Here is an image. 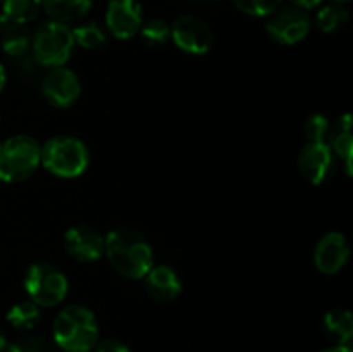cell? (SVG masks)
<instances>
[{"label":"cell","mask_w":353,"mask_h":352,"mask_svg":"<svg viewBox=\"0 0 353 352\" xmlns=\"http://www.w3.org/2000/svg\"><path fill=\"white\" fill-rule=\"evenodd\" d=\"M290 2H292L295 7H300V9L307 10V9H312V7L319 6L323 0H290Z\"/></svg>","instance_id":"83f0119b"},{"label":"cell","mask_w":353,"mask_h":352,"mask_svg":"<svg viewBox=\"0 0 353 352\" xmlns=\"http://www.w3.org/2000/svg\"><path fill=\"white\" fill-rule=\"evenodd\" d=\"M265 31L276 43L295 45L309 35L310 17L307 10L300 9V7L288 6L283 9L278 7L274 12L269 14Z\"/></svg>","instance_id":"52a82bcc"},{"label":"cell","mask_w":353,"mask_h":352,"mask_svg":"<svg viewBox=\"0 0 353 352\" xmlns=\"http://www.w3.org/2000/svg\"><path fill=\"white\" fill-rule=\"evenodd\" d=\"M334 155L327 144L307 141L299 154V169L312 185H323L334 173Z\"/></svg>","instance_id":"8fae6325"},{"label":"cell","mask_w":353,"mask_h":352,"mask_svg":"<svg viewBox=\"0 0 353 352\" xmlns=\"http://www.w3.org/2000/svg\"><path fill=\"white\" fill-rule=\"evenodd\" d=\"M3 352H41V345L38 340H23L17 342V344L7 345Z\"/></svg>","instance_id":"484cf974"},{"label":"cell","mask_w":353,"mask_h":352,"mask_svg":"<svg viewBox=\"0 0 353 352\" xmlns=\"http://www.w3.org/2000/svg\"><path fill=\"white\" fill-rule=\"evenodd\" d=\"M143 41L152 47H161L165 41L171 40V26L162 19H150L141 24L140 31Z\"/></svg>","instance_id":"603a6c76"},{"label":"cell","mask_w":353,"mask_h":352,"mask_svg":"<svg viewBox=\"0 0 353 352\" xmlns=\"http://www.w3.org/2000/svg\"><path fill=\"white\" fill-rule=\"evenodd\" d=\"M350 257V245L340 231L326 233L314 248V262L323 275H336Z\"/></svg>","instance_id":"7c38bea8"},{"label":"cell","mask_w":353,"mask_h":352,"mask_svg":"<svg viewBox=\"0 0 353 352\" xmlns=\"http://www.w3.org/2000/svg\"><path fill=\"white\" fill-rule=\"evenodd\" d=\"M97 352H131L128 345H124L119 340H103L100 342Z\"/></svg>","instance_id":"4316f807"},{"label":"cell","mask_w":353,"mask_h":352,"mask_svg":"<svg viewBox=\"0 0 353 352\" xmlns=\"http://www.w3.org/2000/svg\"><path fill=\"white\" fill-rule=\"evenodd\" d=\"M74 45L71 28L57 21L43 23L31 38V50L34 59L41 66L50 69L64 66L71 57Z\"/></svg>","instance_id":"5b68a950"},{"label":"cell","mask_w":353,"mask_h":352,"mask_svg":"<svg viewBox=\"0 0 353 352\" xmlns=\"http://www.w3.org/2000/svg\"><path fill=\"white\" fill-rule=\"evenodd\" d=\"M92 7V0H41V9L57 23H72L81 19Z\"/></svg>","instance_id":"e0dca14e"},{"label":"cell","mask_w":353,"mask_h":352,"mask_svg":"<svg viewBox=\"0 0 353 352\" xmlns=\"http://www.w3.org/2000/svg\"><path fill=\"white\" fill-rule=\"evenodd\" d=\"M141 280H143L145 289L150 293V297H154L155 300H161V302L174 300L183 289L178 273L165 264L152 266Z\"/></svg>","instance_id":"5bb4252c"},{"label":"cell","mask_w":353,"mask_h":352,"mask_svg":"<svg viewBox=\"0 0 353 352\" xmlns=\"http://www.w3.org/2000/svg\"><path fill=\"white\" fill-rule=\"evenodd\" d=\"M6 81H7L6 68H3V66H2V64H0V93H2L3 86H6Z\"/></svg>","instance_id":"f546056e"},{"label":"cell","mask_w":353,"mask_h":352,"mask_svg":"<svg viewBox=\"0 0 353 352\" xmlns=\"http://www.w3.org/2000/svg\"><path fill=\"white\" fill-rule=\"evenodd\" d=\"M326 144L330 145L334 157L341 159L345 164L347 176H352V155H353V133H352V116L343 114L330 126Z\"/></svg>","instance_id":"9a60e30c"},{"label":"cell","mask_w":353,"mask_h":352,"mask_svg":"<svg viewBox=\"0 0 353 352\" xmlns=\"http://www.w3.org/2000/svg\"><path fill=\"white\" fill-rule=\"evenodd\" d=\"M7 321L19 330H31L40 321V307L31 300L14 304L7 313Z\"/></svg>","instance_id":"ffe728a7"},{"label":"cell","mask_w":353,"mask_h":352,"mask_svg":"<svg viewBox=\"0 0 353 352\" xmlns=\"http://www.w3.org/2000/svg\"><path fill=\"white\" fill-rule=\"evenodd\" d=\"M41 157V145L28 135H14L0 144V179L19 183L30 178Z\"/></svg>","instance_id":"277c9868"},{"label":"cell","mask_w":353,"mask_h":352,"mask_svg":"<svg viewBox=\"0 0 353 352\" xmlns=\"http://www.w3.org/2000/svg\"><path fill=\"white\" fill-rule=\"evenodd\" d=\"M24 289L31 302L37 304L38 307H52L65 299L69 282L59 268L38 262L28 269L24 276Z\"/></svg>","instance_id":"8992f818"},{"label":"cell","mask_w":353,"mask_h":352,"mask_svg":"<svg viewBox=\"0 0 353 352\" xmlns=\"http://www.w3.org/2000/svg\"><path fill=\"white\" fill-rule=\"evenodd\" d=\"M6 347H7V340H6V337H3L2 331H0V352L6 351Z\"/></svg>","instance_id":"4dcf8cb0"},{"label":"cell","mask_w":353,"mask_h":352,"mask_svg":"<svg viewBox=\"0 0 353 352\" xmlns=\"http://www.w3.org/2000/svg\"><path fill=\"white\" fill-rule=\"evenodd\" d=\"M54 338L68 352H90L99 340L95 314L85 306H68L54 321Z\"/></svg>","instance_id":"7a4b0ae2"},{"label":"cell","mask_w":353,"mask_h":352,"mask_svg":"<svg viewBox=\"0 0 353 352\" xmlns=\"http://www.w3.org/2000/svg\"><path fill=\"white\" fill-rule=\"evenodd\" d=\"M41 92L52 106L65 109L78 100L81 93V83L71 69L59 66V68H52L45 75L41 81Z\"/></svg>","instance_id":"9c48e42d"},{"label":"cell","mask_w":353,"mask_h":352,"mask_svg":"<svg viewBox=\"0 0 353 352\" xmlns=\"http://www.w3.org/2000/svg\"><path fill=\"white\" fill-rule=\"evenodd\" d=\"M31 33L26 24L16 23L0 14V45L10 57H23L31 48Z\"/></svg>","instance_id":"2e32d148"},{"label":"cell","mask_w":353,"mask_h":352,"mask_svg":"<svg viewBox=\"0 0 353 352\" xmlns=\"http://www.w3.org/2000/svg\"><path fill=\"white\" fill-rule=\"evenodd\" d=\"M330 126V119L324 114H312L305 121V126H303L307 141H312V144H326Z\"/></svg>","instance_id":"cb8c5ba5"},{"label":"cell","mask_w":353,"mask_h":352,"mask_svg":"<svg viewBox=\"0 0 353 352\" xmlns=\"http://www.w3.org/2000/svg\"><path fill=\"white\" fill-rule=\"evenodd\" d=\"M331 2H333V3H340V6H343V3L350 2V0H331Z\"/></svg>","instance_id":"1f68e13d"},{"label":"cell","mask_w":353,"mask_h":352,"mask_svg":"<svg viewBox=\"0 0 353 352\" xmlns=\"http://www.w3.org/2000/svg\"><path fill=\"white\" fill-rule=\"evenodd\" d=\"M105 24L114 38L130 40L143 24V10L138 0H110L105 10Z\"/></svg>","instance_id":"30bf717a"},{"label":"cell","mask_w":353,"mask_h":352,"mask_svg":"<svg viewBox=\"0 0 353 352\" xmlns=\"http://www.w3.org/2000/svg\"><path fill=\"white\" fill-rule=\"evenodd\" d=\"M348 23V10L340 3H331L317 12L316 24L324 33H334Z\"/></svg>","instance_id":"44dd1931"},{"label":"cell","mask_w":353,"mask_h":352,"mask_svg":"<svg viewBox=\"0 0 353 352\" xmlns=\"http://www.w3.org/2000/svg\"><path fill=\"white\" fill-rule=\"evenodd\" d=\"M323 352H352V349L350 345H334V347L326 349V351Z\"/></svg>","instance_id":"f1b7e54d"},{"label":"cell","mask_w":353,"mask_h":352,"mask_svg":"<svg viewBox=\"0 0 353 352\" xmlns=\"http://www.w3.org/2000/svg\"><path fill=\"white\" fill-rule=\"evenodd\" d=\"M323 328L336 345H348L353 337V320L350 311L334 309L324 316Z\"/></svg>","instance_id":"ac0fdd59"},{"label":"cell","mask_w":353,"mask_h":352,"mask_svg":"<svg viewBox=\"0 0 353 352\" xmlns=\"http://www.w3.org/2000/svg\"><path fill=\"white\" fill-rule=\"evenodd\" d=\"M40 10L41 0H2V14L16 23H31Z\"/></svg>","instance_id":"d6986e66"},{"label":"cell","mask_w":353,"mask_h":352,"mask_svg":"<svg viewBox=\"0 0 353 352\" xmlns=\"http://www.w3.org/2000/svg\"><path fill=\"white\" fill-rule=\"evenodd\" d=\"M72 38H74V43H78L83 48H88V50L102 48L107 41L105 31L97 23H86L74 28L72 30Z\"/></svg>","instance_id":"7402d4cb"},{"label":"cell","mask_w":353,"mask_h":352,"mask_svg":"<svg viewBox=\"0 0 353 352\" xmlns=\"http://www.w3.org/2000/svg\"><path fill=\"white\" fill-rule=\"evenodd\" d=\"M40 162L59 178H78L88 169L90 152L78 138L59 135L41 145Z\"/></svg>","instance_id":"3957f363"},{"label":"cell","mask_w":353,"mask_h":352,"mask_svg":"<svg viewBox=\"0 0 353 352\" xmlns=\"http://www.w3.org/2000/svg\"><path fill=\"white\" fill-rule=\"evenodd\" d=\"M65 251L79 262H95L103 255L105 240L102 235L86 224H78L65 231Z\"/></svg>","instance_id":"4fadbf2b"},{"label":"cell","mask_w":353,"mask_h":352,"mask_svg":"<svg viewBox=\"0 0 353 352\" xmlns=\"http://www.w3.org/2000/svg\"><path fill=\"white\" fill-rule=\"evenodd\" d=\"M240 10H243L248 16H269L274 12L283 0H233Z\"/></svg>","instance_id":"d4e9b609"},{"label":"cell","mask_w":353,"mask_h":352,"mask_svg":"<svg viewBox=\"0 0 353 352\" xmlns=\"http://www.w3.org/2000/svg\"><path fill=\"white\" fill-rule=\"evenodd\" d=\"M105 240L103 254L119 275L130 280H141L154 266V251L147 238L138 231L119 228L112 230Z\"/></svg>","instance_id":"6da1fadb"},{"label":"cell","mask_w":353,"mask_h":352,"mask_svg":"<svg viewBox=\"0 0 353 352\" xmlns=\"http://www.w3.org/2000/svg\"><path fill=\"white\" fill-rule=\"evenodd\" d=\"M171 40L186 54L203 55L212 48L214 33L209 24L200 17L179 16L171 26Z\"/></svg>","instance_id":"ba28073f"}]
</instances>
